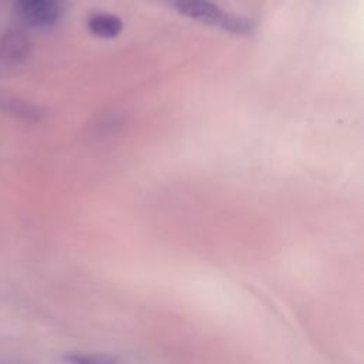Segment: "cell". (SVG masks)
Wrapping results in <instances>:
<instances>
[{
    "label": "cell",
    "mask_w": 364,
    "mask_h": 364,
    "mask_svg": "<svg viewBox=\"0 0 364 364\" xmlns=\"http://www.w3.org/2000/svg\"><path fill=\"white\" fill-rule=\"evenodd\" d=\"M18 21L31 28H50L61 18L63 0H13Z\"/></svg>",
    "instance_id": "6da1fadb"
},
{
    "label": "cell",
    "mask_w": 364,
    "mask_h": 364,
    "mask_svg": "<svg viewBox=\"0 0 364 364\" xmlns=\"http://www.w3.org/2000/svg\"><path fill=\"white\" fill-rule=\"evenodd\" d=\"M219 27L228 33L232 34H239V36H246L250 34L255 28V23L252 20H247L245 17L236 16V14H230V13H225V16L222 17Z\"/></svg>",
    "instance_id": "8992f818"
},
{
    "label": "cell",
    "mask_w": 364,
    "mask_h": 364,
    "mask_svg": "<svg viewBox=\"0 0 364 364\" xmlns=\"http://www.w3.org/2000/svg\"><path fill=\"white\" fill-rule=\"evenodd\" d=\"M33 54V44L20 28H9L0 34V67L26 63Z\"/></svg>",
    "instance_id": "7a4b0ae2"
},
{
    "label": "cell",
    "mask_w": 364,
    "mask_h": 364,
    "mask_svg": "<svg viewBox=\"0 0 364 364\" xmlns=\"http://www.w3.org/2000/svg\"><path fill=\"white\" fill-rule=\"evenodd\" d=\"M172 4L182 16L209 26L219 27L225 16V11L212 0H173Z\"/></svg>",
    "instance_id": "277c9868"
},
{
    "label": "cell",
    "mask_w": 364,
    "mask_h": 364,
    "mask_svg": "<svg viewBox=\"0 0 364 364\" xmlns=\"http://www.w3.org/2000/svg\"><path fill=\"white\" fill-rule=\"evenodd\" d=\"M87 28L95 37L114 38L122 31V21L115 14L94 13L87 20Z\"/></svg>",
    "instance_id": "5b68a950"
},
{
    "label": "cell",
    "mask_w": 364,
    "mask_h": 364,
    "mask_svg": "<svg viewBox=\"0 0 364 364\" xmlns=\"http://www.w3.org/2000/svg\"><path fill=\"white\" fill-rule=\"evenodd\" d=\"M0 112L26 124H36L43 118V111L38 105L4 88H0Z\"/></svg>",
    "instance_id": "3957f363"
},
{
    "label": "cell",
    "mask_w": 364,
    "mask_h": 364,
    "mask_svg": "<svg viewBox=\"0 0 364 364\" xmlns=\"http://www.w3.org/2000/svg\"><path fill=\"white\" fill-rule=\"evenodd\" d=\"M64 360L70 364H127L111 355L85 354V353H70L64 355Z\"/></svg>",
    "instance_id": "52a82bcc"
}]
</instances>
